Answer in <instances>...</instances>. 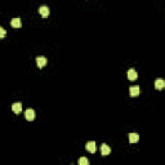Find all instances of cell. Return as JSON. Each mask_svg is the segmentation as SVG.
<instances>
[{
	"instance_id": "cell-2",
	"label": "cell",
	"mask_w": 165,
	"mask_h": 165,
	"mask_svg": "<svg viewBox=\"0 0 165 165\" xmlns=\"http://www.w3.org/2000/svg\"><path fill=\"white\" fill-rule=\"evenodd\" d=\"M12 111H13L14 114H21V111H22V103H21V102H16V103H13V106H12Z\"/></svg>"
},
{
	"instance_id": "cell-10",
	"label": "cell",
	"mask_w": 165,
	"mask_h": 165,
	"mask_svg": "<svg viewBox=\"0 0 165 165\" xmlns=\"http://www.w3.org/2000/svg\"><path fill=\"white\" fill-rule=\"evenodd\" d=\"M101 152H102V155H103V156H108L110 152H111V148H110L107 145H105V143H103V145L101 146Z\"/></svg>"
},
{
	"instance_id": "cell-5",
	"label": "cell",
	"mask_w": 165,
	"mask_h": 165,
	"mask_svg": "<svg viewBox=\"0 0 165 165\" xmlns=\"http://www.w3.org/2000/svg\"><path fill=\"white\" fill-rule=\"evenodd\" d=\"M139 87L138 85H135V87H130V89H129V94H130V97H137V95H139Z\"/></svg>"
},
{
	"instance_id": "cell-7",
	"label": "cell",
	"mask_w": 165,
	"mask_h": 165,
	"mask_svg": "<svg viewBox=\"0 0 165 165\" xmlns=\"http://www.w3.org/2000/svg\"><path fill=\"white\" fill-rule=\"evenodd\" d=\"M36 63H37V66L41 68V67H44L45 64L48 63V59L45 58V57H43V56L41 57H36Z\"/></svg>"
},
{
	"instance_id": "cell-8",
	"label": "cell",
	"mask_w": 165,
	"mask_h": 165,
	"mask_svg": "<svg viewBox=\"0 0 165 165\" xmlns=\"http://www.w3.org/2000/svg\"><path fill=\"white\" fill-rule=\"evenodd\" d=\"M138 78V74L134 68H129L128 70V79L129 80H135Z\"/></svg>"
},
{
	"instance_id": "cell-12",
	"label": "cell",
	"mask_w": 165,
	"mask_h": 165,
	"mask_svg": "<svg viewBox=\"0 0 165 165\" xmlns=\"http://www.w3.org/2000/svg\"><path fill=\"white\" fill-rule=\"evenodd\" d=\"M89 164V160L87 157H80L79 159V165H88Z\"/></svg>"
},
{
	"instance_id": "cell-13",
	"label": "cell",
	"mask_w": 165,
	"mask_h": 165,
	"mask_svg": "<svg viewBox=\"0 0 165 165\" xmlns=\"http://www.w3.org/2000/svg\"><path fill=\"white\" fill-rule=\"evenodd\" d=\"M0 35H1V37H4V36H5V30H4L3 27L0 28Z\"/></svg>"
},
{
	"instance_id": "cell-3",
	"label": "cell",
	"mask_w": 165,
	"mask_h": 165,
	"mask_svg": "<svg viewBox=\"0 0 165 165\" xmlns=\"http://www.w3.org/2000/svg\"><path fill=\"white\" fill-rule=\"evenodd\" d=\"M25 118L27 119L28 121L34 120V119H35V111H34V110H31V108L26 110V112H25Z\"/></svg>"
},
{
	"instance_id": "cell-9",
	"label": "cell",
	"mask_w": 165,
	"mask_h": 165,
	"mask_svg": "<svg viewBox=\"0 0 165 165\" xmlns=\"http://www.w3.org/2000/svg\"><path fill=\"white\" fill-rule=\"evenodd\" d=\"M11 25H12V27L18 28L22 26V21H21V18H13V20L11 21Z\"/></svg>"
},
{
	"instance_id": "cell-6",
	"label": "cell",
	"mask_w": 165,
	"mask_h": 165,
	"mask_svg": "<svg viewBox=\"0 0 165 165\" xmlns=\"http://www.w3.org/2000/svg\"><path fill=\"white\" fill-rule=\"evenodd\" d=\"M155 88H156V89H159V90H161V89H164L165 88V81L162 80V79H156V80H155Z\"/></svg>"
},
{
	"instance_id": "cell-1",
	"label": "cell",
	"mask_w": 165,
	"mask_h": 165,
	"mask_svg": "<svg viewBox=\"0 0 165 165\" xmlns=\"http://www.w3.org/2000/svg\"><path fill=\"white\" fill-rule=\"evenodd\" d=\"M85 148H87L89 152H92V154H94V152L97 151V146H95L94 141H90V142H88L87 145H85Z\"/></svg>"
},
{
	"instance_id": "cell-11",
	"label": "cell",
	"mask_w": 165,
	"mask_h": 165,
	"mask_svg": "<svg viewBox=\"0 0 165 165\" xmlns=\"http://www.w3.org/2000/svg\"><path fill=\"white\" fill-rule=\"evenodd\" d=\"M138 141H139V134H137V133H130L129 134V142L130 143H137Z\"/></svg>"
},
{
	"instance_id": "cell-4",
	"label": "cell",
	"mask_w": 165,
	"mask_h": 165,
	"mask_svg": "<svg viewBox=\"0 0 165 165\" xmlns=\"http://www.w3.org/2000/svg\"><path fill=\"white\" fill-rule=\"evenodd\" d=\"M39 13L41 14V17L47 18L48 16H49V8H48L47 5H41V7L39 8Z\"/></svg>"
}]
</instances>
